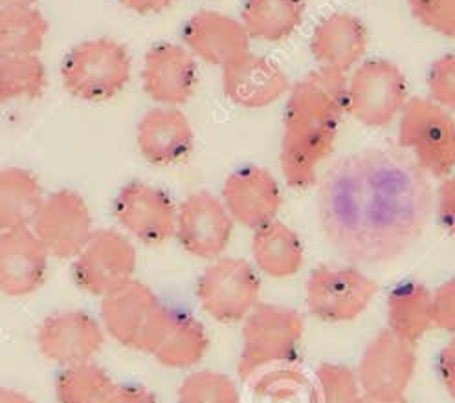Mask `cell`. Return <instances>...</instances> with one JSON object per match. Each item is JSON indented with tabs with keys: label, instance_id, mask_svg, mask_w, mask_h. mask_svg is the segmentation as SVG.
Here are the masks:
<instances>
[{
	"label": "cell",
	"instance_id": "41",
	"mask_svg": "<svg viewBox=\"0 0 455 403\" xmlns=\"http://www.w3.org/2000/svg\"><path fill=\"white\" fill-rule=\"evenodd\" d=\"M36 0H0V8L3 6H20V4H34Z\"/></svg>",
	"mask_w": 455,
	"mask_h": 403
},
{
	"label": "cell",
	"instance_id": "4",
	"mask_svg": "<svg viewBox=\"0 0 455 403\" xmlns=\"http://www.w3.org/2000/svg\"><path fill=\"white\" fill-rule=\"evenodd\" d=\"M101 320L105 330L124 347L153 354L173 313L149 286L131 281L103 297Z\"/></svg>",
	"mask_w": 455,
	"mask_h": 403
},
{
	"label": "cell",
	"instance_id": "31",
	"mask_svg": "<svg viewBox=\"0 0 455 403\" xmlns=\"http://www.w3.org/2000/svg\"><path fill=\"white\" fill-rule=\"evenodd\" d=\"M358 374L347 365L322 363L315 372L312 403H362Z\"/></svg>",
	"mask_w": 455,
	"mask_h": 403
},
{
	"label": "cell",
	"instance_id": "17",
	"mask_svg": "<svg viewBox=\"0 0 455 403\" xmlns=\"http://www.w3.org/2000/svg\"><path fill=\"white\" fill-rule=\"evenodd\" d=\"M222 202L234 220L255 232L275 220L281 209V191L267 169L244 167L226 180Z\"/></svg>",
	"mask_w": 455,
	"mask_h": 403
},
{
	"label": "cell",
	"instance_id": "6",
	"mask_svg": "<svg viewBox=\"0 0 455 403\" xmlns=\"http://www.w3.org/2000/svg\"><path fill=\"white\" fill-rule=\"evenodd\" d=\"M398 143L435 178L450 177L455 167V122L434 99H408L398 123Z\"/></svg>",
	"mask_w": 455,
	"mask_h": 403
},
{
	"label": "cell",
	"instance_id": "34",
	"mask_svg": "<svg viewBox=\"0 0 455 403\" xmlns=\"http://www.w3.org/2000/svg\"><path fill=\"white\" fill-rule=\"evenodd\" d=\"M428 89L435 103L455 112V53L443 55L432 65Z\"/></svg>",
	"mask_w": 455,
	"mask_h": 403
},
{
	"label": "cell",
	"instance_id": "28",
	"mask_svg": "<svg viewBox=\"0 0 455 403\" xmlns=\"http://www.w3.org/2000/svg\"><path fill=\"white\" fill-rule=\"evenodd\" d=\"M208 349V336L203 325L188 315H173L155 358L169 368H188L203 360Z\"/></svg>",
	"mask_w": 455,
	"mask_h": 403
},
{
	"label": "cell",
	"instance_id": "26",
	"mask_svg": "<svg viewBox=\"0 0 455 403\" xmlns=\"http://www.w3.org/2000/svg\"><path fill=\"white\" fill-rule=\"evenodd\" d=\"M303 15L305 0H244L241 24L250 39L281 43L298 30Z\"/></svg>",
	"mask_w": 455,
	"mask_h": 403
},
{
	"label": "cell",
	"instance_id": "15",
	"mask_svg": "<svg viewBox=\"0 0 455 403\" xmlns=\"http://www.w3.org/2000/svg\"><path fill=\"white\" fill-rule=\"evenodd\" d=\"M37 347L48 361L72 367L91 361L101 351L103 332L89 313L60 312L41 323Z\"/></svg>",
	"mask_w": 455,
	"mask_h": 403
},
{
	"label": "cell",
	"instance_id": "7",
	"mask_svg": "<svg viewBox=\"0 0 455 403\" xmlns=\"http://www.w3.org/2000/svg\"><path fill=\"white\" fill-rule=\"evenodd\" d=\"M377 290V282L353 266L323 265L305 282V303L325 323H347L360 318Z\"/></svg>",
	"mask_w": 455,
	"mask_h": 403
},
{
	"label": "cell",
	"instance_id": "33",
	"mask_svg": "<svg viewBox=\"0 0 455 403\" xmlns=\"http://www.w3.org/2000/svg\"><path fill=\"white\" fill-rule=\"evenodd\" d=\"M408 8L424 28L455 41V0H408Z\"/></svg>",
	"mask_w": 455,
	"mask_h": 403
},
{
	"label": "cell",
	"instance_id": "13",
	"mask_svg": "<svg viewBox=\"0 0 455 403\" xmlns=\"http://www.w3.org/2000/svg\"><path fill=\"white\" fill-rule=\"evenodd\" d=\"M114 217L134 239L148 246L164 244L177 235V211L171 198L144 182L122 187L114 200Z\"/></svg>",
	"mask_w": 455,
	"mask_h": 403
},
{
	"label": "cell",
	"instance_id": "22",
	"mask_svg": "<svg viewBox=\"0 0 455 403\" xmlns=\"http://www.w3.org/2000/svg\"><path fill=\"white\" fill-rule=\"evenodd\" d=\"M369 39L363 22L346 12L323 19L310 39V51L322 68L347 74L365 55Z\"/></svg>",
	"mask_w": 455,
	"mask_h": 403
},
{
	"label": "cell",
	"instance_id": "43",
	"mask_svg": "<svg viewBox=\"0 0 455 403\" xmlns=\"http://www.w3.org/2000/svg\"><path fill=\"white\" fill-rule=\"evenodd\" d=\"M396 403H406V401H404V399H403V401H396Z\"/></svg>",
	"mask_w": 455,
	"mask_h": 403
},
{
	"label": "cell",
	"instance_id": "32",
	"mask_svg": "<svg viewBox=\"0 0 455 403\" xmlns=\"http://www.w3.org/2000/svg\"><path fill=\"white\" fill-rule=\"evenodd\" d=\"M179 403H239L235 383L213 370L195 372L180 385Z\"/></svg>",
	"mask_w": 455,
	"mask_h": 403
},
{
	"label": "cell",
	"instance_id": "16",
	"mask_svg": "<svg viewBox=\"0 0 455 403\" xmlns=\"http://www.w3.org/2000/svg\"><path fill=\"white\" fill-rule=\"evenodd\" d=\"M195 55L180 44H158L146 53L141 84L146 94L162 107L186 103L196 86Z\"/></svg>",
	"mask_w": 455,
	"mask_h": 403
},
{
	"label": "cell",
	"instance_id": "2",
	"mask_svg": "<svg viewBox=\"0 0 455 403\" xmlns=\"http://www.w3.org/2000/svg\"><path fill=\"white\" fill-rule=\"evenodd\" d=\"M346 112L344 72L320 67L294 84L284 108L279 153L283 177L292 189L301 191L316 184L318 167L332 153Z\"/></svg>",
	"mask_w": 455,
	"mask_h": 403
},
{
	"label": "cell",
	"instance_id": "9",
	"mask_svg": "<svg viewBox=\"0 0 455 403\" xmlns=\"http://www.w3.org/2000/svg\"><path fill=\"white\" fill-rule=\"evenodd\" d=\"M261 282L255 270L235 257L210 265L196 284V299L219 323H237L258 306Z\"/></svg>",
	"mask_w": 455,
	"mask_h": 403
},
{
	"label": "cell",
	"instance_id": "36",
	"mask_svg": "<svg viewBox=\"0 0 455 403\" xmlns=\"http://www.w3.org/2000/svg\"><path fill=\"white\" fill-rule=\"evenodd\" d=\"M435 211L448 233L455 235V177H446L437 191Z\"/></svg>",
	"mask_w": 455,
	"mask_h": 403
},
{
	"label": "cell",
	"instance_id": "35",
	"mask_svg": "<svg viewBox=\"0 0 455 403\" xmlns=\"http://www.w3.org/2000/svg\"><path fill=\"white\" fill-rule=\"evenodd\" d=\"M434 296V325L455 334V279L443 282Z\"/></svg>",
	"mask_w": 455,
	"mask_h": 403
},
{
	"label": "cell",
	"instance_id": "10",
	"mask_svg": "<svg viewBox=\"0 0 455 403\" xmlns=\"http://www.w3.org/2000/svg\"><path fill=\"white\" fill-rule=\"evenodd\" d=\"M415 368L413 344L386 328L367 343L356 374L365 398L396 403L404 399Z\"/></svg>",
	"mask_w": 455,
	"mask_h": 403
},
{
	"label": "cell",
	"instance_id": "37",
	"mask_svg": "<svg viewBox=\"0 0 455 403\" xmlns=\"http://www.w3.org/2000/svg\"><path fill=\"white\" fill-rule=\"evenodd\" d=\"M439 374L444 389L455 399V334L439 354Z\"/></svg>",
	"mask_w": 455,
	"mask_h": 403
},
{
	"label": "cell",
	"instance_id": "29",
	"mask_svg": "<svg viewBox=\"0 0 455 403\" xmlns=\"http://www.w3.org/2000/svg\"><path fill=\"white\" fill-rule=\"evenodd\" d=\"M46 89V68L37 55H0V105L37 99Z\"/></svg>",
	"mask_w": 455,
	"mask_h": 403
},
{
	"label": "cell",
	"instance_id": "39",
	"mask_svg": "<svg viewBox=\"0 0 455 403\" xmlns=\"http://www.w3.org/2000/svg\"><path fill=\"white\" fill-rule=\"evenodd\" d=\"M175 0H120V4L138 15H156L167 10Z\"/></svg>",
	"mask_w": 455,
	"mask_h": 403
},
{
	"label": "cell",
	"instance_id": "18",
	"mask_svg": "<svg viewBox=\"0 0 455 403\" xmlns=\"http://www.w3.org/2000/svg\"><path fill=\"white\" fill-rule=\"evenodd\" d=\"M48 251L28 227L0 232V294L22 297L43 284Z\"/></svg>",
	"mask_w": 455,
	"mask_h": 403
},
{
	"label": "cell",
	"instance_id": "20",
	"mask_svg": "<svg viewBox=\"0 0 455 403\" xmlns=\"http://www.w3.org/2000/svg\"><path fill=\"white\" fill-rule=\"evenodd\" d=\"M289 77L267 57L246 53L222 68V91L243 108H265L289 92Z\"/></svg>",
	"mask_w": 455,
	"mask_h": 403
},
{
	"label": "cell",
	"instance_id": "21",
	"mask_svg": "<svg viewBox=\"0 0 455 403\" xmlns=\"http://www.w3.org/2000/svg\"><path fill=\"white\" fill-rule=\"evenodd\" d=\"M193 127L175 107H156L144 114L136 129L138 151L153 165H173L188 158Z\"/></svg>",
	"mask_w": 455,
	"mask_h": 403
},
{
	"label": "cell",
	"instance_id": "42",
	"mask_svg": "<svg viewBox=\"0 0 455 403\" xmlns=\"http://www.w3.org/2000/svg\"><path fill=\"white\" fill-rule=\"evenodd\" d=\"M362 403H386V401H379V399H371V398H363Z\"/></svg>",
	"mask_w": 455,
	"mask_h": 403
},
{
	"label": "cell",
	"instance_id": "3",
	"mask_svg": "<svg viewBox=\"0 0 455 403\" xmlns=\"http://www.w3.org/2000/svg\"><path fill=\"white\" fill-rule=\"evenodd\" d=\"M127 48L107 37L74 46L61 65V83L76 99L101 103L118 96L131 79Z\"/></svg>",
	"mask_w": 455,
	"mask_h": 403
},
{
	"label": "cell",
	"instance_id": "40",
	"mask_svg": "<svg viewBox=\"0 0 455 403\" xmlns=\"http://www.w3.org/2000/svg\"><path fill=\"white\" fill-rule=\"evenodd\" d=\"M0 403H34V401L28 396H24L22 392L10 391V389H0Z\"/></svg>",
	"mask_w": 455,
	"mask_h": 403
},
{
	"label": "cell",
	"instance_id": "1",
	"mask_svg": "<svg viewBox=\"0 0 455 403\" xmlns=\"http://www.w3.org/2000/svg\"><path fill=\"white\" fill-rule=\"evenodd\" d=\"M424 172L406 153L369 149L341 158L318 193L331 246L353 263H386L424 233L434 208Z\"/></svg>",
	"mask_w": 455,
	"mask_h": 403
},
{
	"label": "cell",
	"instance_id": "14",
	"mask_svg": "<svg viewBox=\"0 0 455 403\" xmlns=\"http://www.w3.org/2000/svg\"><path fill=\"white\" fill-rule=\"evenodd\" d=\"M234 218L208 191L189 194L177 211V237L193 257L217 258L230 244Z\"/></svg>",
	"mask_w": 455,
	"mask_h": 403
},
{
	"label": "cell",
	"instance_id": "27",
	"mask_svg": "<svg viewBox=\"0 0 455 403\" xmlns=\"http://www.w3.org/2000/svg\"><path fill=\"white\" fill-rule=\"evenodd\" d=\"M48 36V20L34 4L0 8V55H37Z\"/></svg>",
	"mask_w": 455,
	"mask_h": 403
},
{
	"label": "cell",
	"instance_id": "8",
	"mask_svg": "<svg viewBox=\"0 0 455 403\" xmlns=\"http://www.w3.org/2000/svg\"><path fill=\"white\" fill-rule=\"evenodd\" d=\"M406 103V77L391 61H367L347 79V112L365 127L389 125Z\"/></svg>",
	"mask_w": 455,
	"mask_h": 403
},
{
	"label": "cell",
	"instance_id": "25",
	"mask_svg": "<svg viewBox=\"0 0 455 403\" xmlns=\"http://www.w3.org/2000/svg\"><path fill=\"white\" fill-rule=\"evenodd\" d=\"M43 200V189L34 172L20 167L0 170V232L34 224Z\"/></svg>",
	"mask_w": 455,
	"mask_h": 403
},
{
	"label": "cell",
	"instance_id": "19",
	"mask_svg": "<svg viewBox=\"0 0 455 403\" xmlns=\"http://www.w3.org/2000/svg\"><path fill=\"white\" fill-rule=\"evenodd\" d=\"M186 48L210 65L228 67L250 53V36L244 26L219 12H198L184 26Z\"/></svg>",
	"mask_w": 455,
	"mask_h": 403
},
{
	"label": "cell",
	"instance_id": "38",
	"mask_svg": "<svg viewBox=\"0 0 455 403\" xmlns=\"http://www.w3.org/2000/svg\"><path fill=\"white\" fill-rule=\"evenodd\" d=\"M105 403H158L144 387H114Z\"/></svg>",
	"mask_w": 455,
	"mask_h": 403
},
{
	"label": "cell",
	"instance_id": "12",
	"mask_svg": "<svg viewBox=\"0 0 455 403\" xmlns=\"http://www.w3.org/2000/svg\"><path fill=\"white\" fill-rule=\"evenodd\" d=\"M34 232L53 258H76L92 237V217L84 200L68 189L48 194L34 220Z\"/></svg>",
	"mask_w": 455,
	"mask_h": 403
},
{
	"label": "cell",
	"instance_id": "23",
	"mask_svg": "<svg viewBox=\"0 0 455 403\" xmlns=\"http://www.w3.org/2000/svg\"><path fill=\"white\" fill-rule=\"evenodd\" d=\"M251 257L258 268L274 277L287 279L303 266V244L294 229L287 224L272 220L255 229L251 239Z\"/></svg>",
	"mask_w": 455,
	"mask_h": 403
},
{
	"label": "cell",
	"instance_id": "30",
	"mask_svg": "<svg viewBox=\"0 0 455 403\" xmlns=\"http://www.w3.org/2000/svg\"><path fill=\"white\" fill-rule=\"evenodd\" d=\"M112 391L108 374L91 361L67 367L55 383L60 403H105Z\"/></svg>",
	"mask_w": 455,
	"mask_h": 403
},
{
	"label": "cell",
	"instance_id": "11",
	"mask_svg": "<svg viewBox=\"0 0 455 403\" xmlns=\"http://www.w3.org/2000/svg\"><path fill=\"white\" fill-rule=\"evenodd\" d=\"M136 249L125 235L114 229H100L77 253L74 277L84 292L108 296L132 281Z\"/></svg>",
	"mask_w": 455,
	"mask_h": 403
},
{
	"label": "cell",
	"instance_id": "5",
	"mask_svg": "<svg viewBox=\"0 0 455 403\" xmlns=\"http://www.w3.org/2000/svg\"><path fill=\"white\" fill-rule=\"evenodd\" d=\"M303 318L287 306L258 304L243 325L239 376L250 382L272 365L287 361L303 337Z\"/></svg>",
	"mask_w": 455,
	"mask_h": 403
},
{
	"label": "cell",
	"instance_id": "24",
	"mask_svg": "<svg viewBox=\"0 0 455 403\" xmlns=\"http://www.w3.org/2000/svg\"><path fill=\"white\" fill-rule=\"evenodd\" d=\"M434 325V296L420 282L395 286L387 296V330L415 344Z\"/></svg>",
	"mask_w": 455,
	"mask_h": 403
}]
</instances>
